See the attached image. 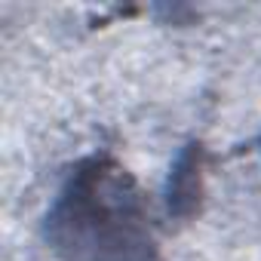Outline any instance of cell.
I'll return each mask as SVG.
<instances>
[{
  "instance_id": "1",
  "label": "cell",
  "mask_w": 261,
  "mask_h": 261,
  "mask_svg": "<svg viewBox=\"0 0 261 261\" xmlns=\"http://www.w3.org/2000/svg\"><path fill=\"white\" fill-rule=\"evenodd\" d=\"M43 240L59 261H160L145 194L111 154L71 166L46 209Z\"/></svg>"
},
{
  "instance_id": "2",
  "label": "cell",
  "mask_w": 261,
  "mask_h": 261,
  "mask_svg": "<svg viewBox=\"0 0 261 261\" xmlns=\"http://www.w3.org/2000/svg\"><path fill=\"white\" fill-rule=\"evenodd\" d=\"M203 181H206V151L203 145L191 142L178 151L169 178H166V212L172 218H194L203 200Z\"/></svg>"
}]
</instances>
